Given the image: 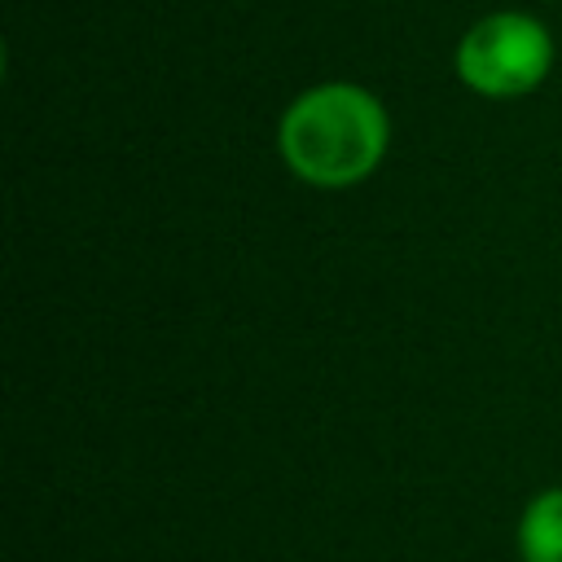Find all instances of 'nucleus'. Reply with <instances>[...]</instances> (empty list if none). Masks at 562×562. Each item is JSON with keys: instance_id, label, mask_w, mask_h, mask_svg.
<instances>
[{"instance_id": "obj_1", "label": "nucleus", "mask_w": 562, "mask_h": 562, "mask_svg": "<svg viewBox=\"0 0 562 562\" xmlns=\"http://www.w3.org/2000/svg\"><path fill=\"white\" fill-rule=\"evenodd\" d=\"M391 119L360 83H316L290 101L277 127L285 167L316 189H347L386 158Z\"/></svg>"}, {"instance_id": "obj_3", "label": "nucleus", "mask_w": 562, "mask_h": 562, "mask_svg": "<svg viewBox=\"0 0 562 562\" xmlns=\"http://www.w3.org/2000/svg\"><path fill=\"white\" fill-rule=\"evenodd\" d=\"M522 562H562V487H544L518 518Z\"/></svg>"}, {"instance_id": "obj_2", "label": "nucleus", "mask_w": 562, "mask_h": 562, "mask_svg": "<svg viewBox=\"0 0 562 562\" xmlns=\"http://www.w3.org/2000/svg\"><path fill=\"white\" fill-rule=\"evenodd\" d=\"M553 66V40L540 18L501 9L479 18L457 44V75L479 97H527Z\"/></svg>"}]
</instances>
